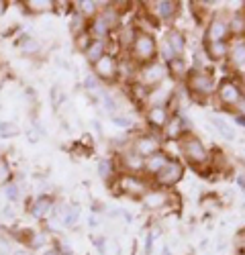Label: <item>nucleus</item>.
<instances>
[{
  "mask_svg": "<svg viewBox=\"0 0 245 255\" xmlns=\"http://www.w3.org/2000/svg\"><path fill=\"white\" fill-rule=\"evenodd\" d=\"M129 57L137 66H145V63L155 61L157 57V41L151 31H141L137 29V35L129 47Z\"/></svg>",
  "mask_w": 245,
  "mask_h": 255,
  "instance_id": "1",
  "label": "nucleus"
},
{
  "mask_svg": "<svg viewBox=\"0 0 245 255\" xmlns=\"http://www.w3.org/2000/svg\"><path fill=\"white\" fill-rule=\"evenodd\" d=\"M186 88L198 100H209L217 92V80L209 70H192L186 76Z\"/></svg>",
  "mask_w": 245,
  "mask_h": 255,
  "instance_id": "2",
  "label": "nucleus"
},
{
  "mask_svg": "<svg viewBox=\"0 0 245 255\" xmlns=\"http://www.w3.org/2000/svg\"><path fill=\"white\" fill-rule=\"evenodd\" d=\"M217 102L227 111H239L241 102L245 100V90L241 88L239 80L235 78H225L223 82L217 84V92H215Z\"/></svg>",
  "mask_w": 245,
  "mask_h": 255,
  "instance_id": "3",
  "label": "nucleus"
},
{
  "mask_svg": "<svg viewBox=\"0 0 245 255\" xmlns=\"http://www.w3.org/2000/svg\"><path fill=\"white\" fill-rule=\"evenodd\" d=\"M178 143H180V151H182L184 159H186L190 165L200 167V165L211 163V151H209V147L204 145L198 137H194V135L188 133V135H182L178 139Z\"/></svg>",
  "mask_w": 245,
  "mask_h": 255,
  "instance_id": "4",
  "label": "nucleus"
},
{
  "mask_svg": "<svg viewBox=\"0 0 245 255\" xmlns=\"http://www.w3.org/2000/svg\"><path fill=\"white\" fill-rule=\"evenodd\" d=\"M115 188H119L121 194L131 196V198H141L143 194L151 188V182L145 176H139V174H125V172H119V176L113 182Z\"/></svg>",
  "mask_w": 245,
  "mask_h": 255,
  "instance_id": "5",
  "label": "nucleus"
},
{
  "mask_svg": "<svg viewBox=\"0 0 245 255\" xmlns=\"http://www.w3.org/2000/svg\"><path fill=\"white\" fill-rule=\"evenodd\" d=\"M170 74H168V68L163 66L161 61H151V63H145V66H139L137 70V76H135V82L141 84L143 88L147 90H153L157 86H161L163 80H166Z\"/></svg>",
  "mask_w": 245,
  "mask_h": 255,
  "instance_id": "6",
  "label": "nucleus"
},
{
  "mask_svg": "<svg viewBox=\"0 0 245 255\" xmlns=\"http://www.w3.org/2000/svg\"><path fill=\"white\" fill-rule=\"evenodd\" d=\"M184 178V165L178 159H170L166 165H163L159 172L149 180L155 188H163V190H172L180 180Z\"/></svg>",
  "mask_w": 245,
  "mask_h": 255,
  "instance_id": "7",
  "label": "nucleus"
},
{
  "mask_svg": "<svg viewBox=\"0 0 245 255\" xmlns=\"http://www.w3.org/2000/svg\"><path fill=\"white\" fill-rule=\"evenodd\" d=\"M129 149L133 153H137L139 157H149L157 151H161V137L159 133H153V131H147V133H141L137 137L131 139V145H129Z\"/></svg>",
  "mask_w": 245,
  "mask_h": 255,
  "instance_id": "8",
  "label": "nucleus"
},
{
  "mask_svg": "<svg viewBox=\"0 0 245 255\" xmlns=\"http://www.w3.org/2000/svg\"><path fill=\"white\" fill-rule=\"evenodd\" d=\"M92 74L102 82V84H113L119 80V57L115 53H107L102 55L94 66H92Z\"/></svg>",
  "mask_w": 245,
  "mask_h": 255,
  "instance_id": "9",
  "label": "nucleus"
},
{
  "mask_svg": "<svg viewBox=\"0 0 245 255\" xmlns=\"http://www.w3.org/2000/svg\"><path fill=\"white\" fill-rule=\"evenodd\" d=\"M231 31H229V16H225L221 12L213 14L209 20L207 31H204V45L207 43H217V41H229Z\"/></svg>",
  "mask_w": 245,
  "mask_h": 255,
  "instance_id": "10",
  "label": "nucleus"
},
{
  "mask_svg": "<svg viewBox=\"0 0 245 255\" xmlns=\"http://www.w3.org/2000/svg\"><path fill=\"white\" fill-rule=\"evenodd\" d=\"M170 119H172V113L168 109V104L166 106L151 104L145 109V121L149 125V131H153V133H161L166 129V125L170 123Z\"/></svg>",
  "mask_w": 245,
  "mask_h": 255,
  "instance_id": "11",
  "label": "nucleus"
},
{
  "mask_svg": "<svg viewBox=\"0 0 245 255\" xmlns=\"http://www.w3.org/2000/svg\"><path fill=\"white\" fill-rule=\"evenodd\" d=\"M172 200V190H163V188H149L145 194L141 196L143 208L149 212H157L161 208H166Z\"/></svg>",
  "mask_w": 245,
  "mask_h": 255,
  "instance_id": "12",
  "label": "nucleus"
},
{
  "mask_svg": "<svg viewBox=\"0 0 245 255\" xmlns=\"http://www.w3.org/2000/svg\"><path fill=\"white\" fill-rule=\"evenodd\" d=\"M149 16L155 20V23H168L178 14V2L174 0H155V2H149Z\"/></svg>",
  "mask_w": 245,
  "mask_h": 255,
  "instance_id": "13",
  "label": "nucleus"
},
{
  "mask_svg": "<svg viewBox=\"0 0 245 255\" xmlns=\"http://www.w3.org/2000/svg\"><path fill=\"white\" fill-rule=\"evenodd\" d=\"M53 208H55V198L51 194H39L29 202V212H31V217L37 219V221L47 219L53 212Z\"/></svg>",
  "mask_w": 245,
  "mask_h": 255,
  "instance_id": "14",
  "label": "nucleus"
},
{
  "mask_svg": "<svg viewBox=\"0 0 245 255\" xmlns=\"http://www.w3.org/2000/svg\"><path fill=\"white\" fill-rule=\"evenodd\" d=\"M229 43H231L229 55H227L229 68L241 76L245 72V39H233Z\"/></svg>",
  "mask_w": 245,
  "mask_h": 255,
  "instance_id": "15",
  "label": "nucleus"
},
{
  "mask_svg": "<svg viewBox=\"0 0 245 255\" xmlns=\"http://www.w3.org/2000/svg\"><path fill=\"white\" fill-rule=\"evenodd\" d=\"M170 159L172 157L166 151H163V149L157 151V153H153V155H149V157H145V159H143V176H145L147 180H151Z\"/></svg>",
  "mask_w": 245,
  "mask_h": 255,
  "instance_id": "16",
  "label": "nucleus"
},
{
  "mask_svg": "<svg viewBox=\"0 0 245 255\" xmlns=\"http://www.w3.org/2000/svg\"><path fill=\"white\" fill-rule=\"evenodd\" d=\"M119 161L125 174H139L143 176V157H139L137 153H133L131 149L119 151Z\"/></svg>",
  "mask_w": 245,
  "mask_h": 255,
  "instance_id": "17",
  "label": "nucleus"
},
{
  "mask_svg": "<svg viewBox=\"0 0 245 255\" xmlns=\"http://www.w3.org/2000/svg\"><path fill=\"white\" fill-rule=\"evenodd\" d=\"M163 41L172 47V51H174V55L176 57H184V51H186V33L184 31H180V29H170L168 33H166V37H163Z\"/></svg>",
  "mask_w": 245,
  "mask_h": 255,
  "instance_id": "18",
  "label": "nucleus"
},
{
  "mask_svg": "<svg viewBox=\"0 0 245 255\" xmlns=\"http://www.w3.org/2000/svg\"><path fill=\"white\" fill-rule=\"evenodd\" d=\"M88 35H90V39H98V41H109L111 39V29H109V25L105 23V18H102L100 14H96L94 18H90L88 20Z\"/></svg>",
  "mask_w": 245,
  "mask_h": 255,
  "instance_id": "19",
  "label": "nucleus"
},
{
  "mask_svg": "<svg viewBox=\"0 0 245 255\" xmlns=\"http://www.w3.org/2000/svg\"><path fill=\"white\" fill-rule=\"evenodd\" d=\"M109 47H111V39H109V41L92 39V41H90V45L86 47V51L82 53V55L86 57V61L90 63V66H94V63H96L102 55H107V53H109Z\"/></svg>",
  "mask_w": 245,
  "mask_h": 255,
  "instance_id": "20",
  "label": "nucleus"
},
{
  "mask_svg": "<svg viewBox=\"0 0 245 255\" xmlns=\"http://www.w3.org/2000/svg\"><path fill=\"white\" fill-rule=\"evenodd\" d=\"M229 47H231L229 41H217V43L204 45V53H207V57L213 61H225L229 55Z\"/></svg>",
  "mask_w": 245,
  "mask_h": 255,
  "instance_id": "21",
  "label": "nucleus"
},
{
  "mask_svg": "<svg viewBox=\"0 0 245 255\" xmlns=\"http://www.w3.org/2000/svg\"><path fill=\"white\" fill-rule=\"evenodd\" d=\"M96 169H98V178L105 180V182H109V184H113L115 178L119 176V167H117V161H115L113 157L100 159L98 165H96Z\"/></svg>",
  "mask_w": 245,
  "mask_h": 255,
  "instance_id": "22",
  "label": "nucleus"
},
{
  "mask_svg": "<svg viewBox=\"0 0 245 255\" xmlns=\"http://www.w3.org/2000/svg\"><path fill=\"white\" fill-rule=\"evenodd\" d=\"M229 31L233 39H245V10H235L229 16Z\"/></svg>",
  "mask_w": 245,
  "mask_h": 255,
  "instance_id": "23",
  "label": "nucleus"
},
{
  "mask_svg": "<svg viewBox=\"0 0 245 255\" xmlns=\"http://www.w3.org/2000/svg\"><path fill=\"white\" fill-rule=\"evenodd\" d=\"M211 125H213V129L223 137V139H227V141H235V129L233 127L225 121L223 117H219V115H213L211 119Z\"/></svg>",
  "mask_w": 245,
  "mask_h": 255,
  "instance_id": "24",
  "label": "nucleus"
},
{
  "mask_svg": "<svg viewBox=\"0 0 245 255\" xmlns=\"http://www.w3.org/2000/svg\"><path fill=\"white\" fill-rule=\"evenodd\" d=\"M18 49H20V53H25V55H37L39 51H41V41L39 39H35V37H31V35H23L18 39Z\"/></svg>",
  "mask_w": 245,
  "mask_h": 255,
  "instance_id": "25",
  "label": "nucleus"
},
{
  "mask_svg": "<svg viewBox=\"0 0 245 255\" xmlns=\"http://www.w3.org/2000/svg\"><path fill=\"white\" fill-rule=\"evenodd\" d=\"M76 6V12H80L84 18H94L98 12H100V6H98V0H78V2H74Z\"/></svg>",
  "mask_w": 245,
  "mask_h": 255,
  "instance_id": "26",
  "label": "nucleus"
},
{
  "mask_svg": "<svg viewBox=\"0 0 245 255\" xmlns=\"http://www.w3.org/2000/svg\"><path fill=\"white\" fill-rule=\"evenodd\" d=\"M23 6H25V10H29L33 14H43V12L55 10L53 0H27V2H23Z\"/></svg>",
  "mask_w": 245,
  "mask_h": 255,
  "instance_id": "27",
  "label": "nucleus"
},
{
  "mask_svg": "<svg viewBox=\"0 0 245 255\" xmlns=\"http://www.w3.org/2000/svg\"><path fill=\"white\" fill-rule=\"evenodd\" d=\"M166 68H168V74H172V76L178 78V80H186V76H188V72H190L188 61L184 59V57H176L174 61L168 63Z\"/></svg>",
  "mask_w": 245,
  "mask_h": 255,
  "instance_id": "28",
  "label": "nucleus"
},
{
  "mask_svg": "<svg viewBox=\"0 0 245 255\" xmlns=\"http://www.w3.org/2000/svg\"><path fill=\"white\" fill-rule=\"evenodd\" d=\"M137 29H139V27H135V25H121V27H119V47H122V49L129 51L133 39H135V35H137Z\"/></svg>",
  "mask_w": 245,
  "mask_h": 255,
  "instance_id": "29",
  "label": "nucleus"
},
{
  "mask_svg": "<svg viewBox=\"0 0 245 255\" xmlns=\"http://www.w3.org/2000/svg\"><path fill=\"white\" fill-rule=\"evenodd\" d=\"M88 29V18H84L80 12H72V18H70V31H72V35L76 37V35H80V33H84Z\"/></svg>",
  "mask_w": 245,
  "mask_h": 255,
  "instance_id": "30",
  "label": "nucleus"
},
{
  "mask_svg": "<svg viewBox=\"0 0 245 255\" xmlns=\"http://www.w3.org/2000/svg\"><path fill=\"white\" fill-rule=\"evenodd\" d=\"M84 90L88 92V96H94V94H100L105 90V84H102L94 74H88L84 78Z\"/></svg>",
  "mask_w": 245,
  "mask_h": 255,
  "instance_id": "31",
  "label": "nucleus"
},
{
  "mask_svg": "<svg viewBox=\"0 0 245 255\" xmlns=\"http://www.w3.org/2000/svg\"><path fill=\"white\" fill-rule=\"evenodd\" d=\"M0 188H2V194H4V198L8 202H18L20 200V186L14 180L6 182L4 186H0Z\"/></svg>",
  "mask_w": 245,
  "mask_h": 255,
  "instance_id": "32",
  "label": "nucleus"
},
{
  "mask_svg": "<svg viewBox=\"0 0 245 255\" xmlns=\"http://www.w3.org/2000/svg\"><path fill=\"white\" fill-rule=\"evenodd\" d=\"M157 57H161V63H163V66H168L170 61H174V59H176V55H174L172 47H170L163 39L157 43Z\"/></svg>",
  "mask_w": 245,
  "mask_h": 255,
  "instance_id": "33",
  "label": "nucleus"
},
{
  "mask_svg": "<svg viewBox=\"0 0 245 255\" xmlns=\"http://www.w3.org/2000/svg\"><path fill=\"white\" fill-rule=\"evenodd\" d=\"M20 131L14 123H8V121H0V137L2 139H10V137H16Z\"/></svg>",
  "mask_w": 245,
  "mask_h": 255,
  "instance_id": "34",
  "label": "nucleus"
},
{
  "mask_svg": "<svg viewBox=\"0 0 245 255\" xmlns=\"http://www.w3.org/2000/svg\"><path fill=\"white\" fill-rule=\"evenodd\" d=\"M10 180H12V167H10L8 159L2 157V159H0V186H4Z\"/></svg>",
  "mask_w": 245,
  "mask_h": 255,
  "instance_id": "35",
  "label": "nucleus"
},
{
  "mask_svg": "<svg viewBox=\"0 0 245 255\" xmlns=\"http://www.w3.org/2000/svg\"><path fill=\"white\" fill-rule=\"evenodd\" d=\"M111 121H113L115 127H119V129H129V127L133 125V121L127 115H113Z\"/></svg>",
  "mask_w": 245,
  "mask_h": 255,
  "instance_id": "36",
  "label": "nucleus"
},
{
  "mask_svg": "<svg viewBox=\"0 0 245 255\" xmlns=\"http://www.w3.org/2000/svg\"><path fill=\"white\" fill-rule=\"evenodd\" d=\"M74 39H76V47H78V49H80L82 53H84V51H86V47L90 45V41H92V39H90V35H88V31H84V33H80V35H76Z\"/></svg>",
  "mask_w": 245,
  "mask_h": 255,
  "instance_id": "37",
  "label": "nucleus"
},
{
  "mask_svg": "<svg viewBox=\"0 0 245 255\" xmlns=\"http://www.w3.org/2000/svg\"><path fill=\"white\" fill-rule=\"evenodd\" d=\"M235 243H237V247L241 249V253H245V227L237 231V235H235Z\"/></svg>",
  "mask_w": 245,
  "mask_h": 255,
  "instance_id": "38",
  "label": "nucleus"
},
{
  "mask_svg": "<svg viewBox=\"0 0 245 255\" xmlns=\"http://www.w3.org/2000/svg\"><path fill=\"white\" fill-rule=\"evenodd\" d=\"M53 245L57 247V251H59L61 255H72V253H74V251H72V247H70L68 243H64V241H55Z\"/></svg>",
  "mask_w": 245,
  "mask_h": 255,
  "instance_id": "39",
  "label": "nucleus"
},
{
  "mask_svg": "<svg viewBox=\"0 0 245 255\" xmlns=\"http://www.w3.org/2000/svg\"><path fill=\"white\" fill-rule=\"evenodd\" d=\"M153 239H155V231H151V233H147V235H145V255H149V253H151Z\"/></svg>",
  "mask_w": 245,
  "mask_h": 255,
  "instance_id": "40",
  "label": "nucleus"
},
{
  "mask_svg": "<svg viewBox=\"0 0 245 255\" xmlns=\"http://www.w3.org/2000/svg\"><path fill=\"white\" fill-rule=\"evenodd\" d=\"M2 217H4V219H8V221H14V217H16V215H14V210H12V206H10V204H4V206H2Z\"/></svg>",
  "mask_w": 245,
  "mask_h": 255,
  "instance_id": "41",
  "label": "nucleus"
},
{
  "mask_svg": "<svg viewBox=\"0 0 245 255\" xmlns=\"http://www.w3.org/2000/svg\"><path fill=\"white\" fill-rule=\"evenodd\" d=\"M41 255H61V253L57 251V247H55V245H49V247H45L43 251H41Z\"/></svg>",
  "mask_w": 245,
  "mask_h": 255,
  "instance_id": "42",
  "label": "nucleus"
},
{
  "mask_svg": "<svg viewBox=\"0 0 245 255\" xmlns=\"http://www.w3.org/2000/svg\"><path fill=\"white\" fill-rule=\"evenodd\" d=\"M235 123L239 127H245V115L243 113H235Z\"/></svg>",
  "mask_w": 245,
  "mask_h": 255,
  "instance_id": "43",
  "label": "nucleus"
},
{
  "mask_svg": "<svg viewBox=\"0 0 245 255\" xmlns=\"http://www.w3.org/2000/svg\"><path fill=\"white\" fill-rule=\"evenodd\" d=\"M27 137H29V143H37L39 141V135L35 131H27Z\"/></svg>",
  "mask_w": 245,
  "mask_h": 255,
  "instance_id": "44",
  "label": "nucleus"
},
{
  "mask_svg": "<svg viewBox=\"0 0 245 255\" xmlns=\"http://www.w3.org/2000/svg\"><path fill=\"white\" fill-rule=\"evenodd\" d=\"M92 241H94V245L102 251V247H105V237H96V239H92Z\"/></svg>",
  "mask_w": 245,
  "mask_h": 255,
  "instance_id": "45",
  "label": "nucleus"
},
{
  "mask_svg": "<svg viewBox=\"0 0 245 255\" xmlns=\"http://www.w3.org/2000/svg\"><path fill=\"white\" fill-rule=\"evenodd\" d=\"M237 184H239V188L245 192V176H243V174H239V176H237Z\"/></svg>",
  "mask_w": 245,
  "mask_h": 255,
  "instance_id": "46",
  "label": "nucleus"
},
{
  "mask_svg": "<svg viewBox=\"0 0 245 255\" xmlns=\"http://www.w3.org/2000/svg\"><path fill=\"white\" fill-rule=\"evenodd\" d=\"M98 225H100V223H98V219L92 215V217L88 219V227H98Z\"/></svg>",
  "mask_w": 245,
  "mask_h": 255,
  "instance_id": "47",
  "label": "nucleus"
},
{
  "mask_svg": "<svg viewBox=\"0 0 245 255\" xmlns=\"http://www.w3.org/2000/svg\"><path fill=\"white\" fill-rule=\"evenodd\" d=\"M10 255H31L29 251H25V249H16V251H12Z\"/></svg>",
  "mask_w": 245,
  "mask_h": 255,
  "instance_id": "48",
  "label": "nucleus"
},
{
  "mask_svg": "<svg viewBox=\"0 0 245 255\" xmlns=\"http://www.w3.org/2000/svg\"><path fill=\"white\" fill-rule=\"evenodd\" d=\"M239 84H241V88L245 90V72H243V74L239 76Z\"/></svg>",
  "mask_w": 245,
  "mask_h": 255,
  "instance_id": "49",
  "label": "nucleus"
},
{
  "mask_svg": "<svg viewBox=\"0 0 245 255\" xmlns=\"http://www.w3.org/2000/svg\"><path fill=\"white\" fill-rule=\"evenodd\" d=\"M161 255H170V247H168V245H163V249H161Z\"/></svg>",
  "mask_w": 245,
  "mask_h": 255,
  "instance_id": "50",
  "label": "nucleus"
},
{
  "mask_svg": "<svg viewBox=\"0 0 245 255\" xmlns=\"http://www.w3.org/2000/svg\"><path fill=\"white\" fill-rule=\"evenodd\" d=\"M4 6H6V2H0V14L4 12Z\"/></svg>",
  "mask_w": 245,
  "mask_h": 255,
  "instance_id": "51",
  "label": "nucleus"
},
{
  "mask_svg": "<svg viewBox=\"0 0 245 255\" xmlns=\"http://www.w3.org/2000/svg\"><path fill=\"white\" fill-rule=\"evenodd\" d=\"M2 157H4V155H2V151H0V159H2Z\"/></svg>",
  "mask_w": 245,
  "mask_h": 255,
  "instance_id": "52",
  "label": "nucleus"
},
{
  "mask_svg": "<svg viewBox=\"0 0 245 255\" xmlns=\"http://www.w3.org/2000/svg\"><path fill=\"white\" fill-rule=\"evenodd\" d=\"M0 233H2V225H0Z\"/></svg>",
  "mask_w": 245,
  "mask_h": 255,
  "instance_id": "53",
  "label": "nucleus"
},
{
  "mask_svg": "<svg viewBox=\"0 0 245 255\" xmlns=\"http://www.w3.org/2000/svg\"><path fill=\"white\" fill-rule=\"evenodd\" d=\"M243 151H245V149H243Z\"/></svg>",
  "mask_w": 245,
  "mask_h": 255,
  "instance_id": "54",
  "label": "nucleus"
}]
</instances>
